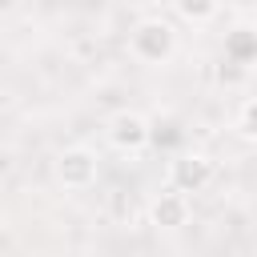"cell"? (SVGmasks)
<instances>
[{
  "instance_id": "obj_2",
  "label": "cell",
  "mask_w": 257,
  "mask_h": 257,
  "mask_svg": "<svg viewBox=\"0 0 257 257\" xmlns=\"http://www.w3.org/2000/svg\"><path fill=\"white\" fill-rule=\"evenodd\" d=\"M169 181H173L177 193H201L213 181V161L201 157V153H177L173 165H169Z\"/></svg>"
},
{
  "instance_id": "obj_1",
  "label": "cell",
  "mask_w": 257,
  "mask_h": 257,
  "mask_svg": "<svg viewBox=\"0 0 257 257\" xmlns=\"http://www.w3.org/2000/svg\"><path fill=\"white\" fill-rule=\"evenodd\" d=\"M128 52H133L141 64H165V60H173V52H177V32H173V24H169V20H157V16L141 20V24L128 32Z\"/></svg>"
},
{
  "instance_id": "obj_4",
  "label": "cell",
  "mask_w": 257,
  "mask_h": 257,
  "mask_svg": "<svg viewBox=\"0 0 257 257\" xmlns=\"http://www.w3.org/2000/svg\"><path fill=\"white\" fill-rule=\"evenodd\" d=\"M108 141L120 153H141L149 145V116H141V112H116L108 120Z\"/></svg>"
},
{
  "instance_id": "obj_10",
  "label": "cell",
  "mask_w": 257,
  "mask_h": 257,
  "mask_svg": "<svg viewBox=\"0 0 257 257\" xmlns=\"http://www.w3.org/2000/svg\"><path fill=\"white\" fill-rule=\"evenodd\" d=\"M237 137L245 145L257 141V100H241V108H237Z\"/></svg>"
},
{
  "instance_id": "obj_3",
  "label": "cell",
  "mask_w": 257,
  "mask_h": 257,
  "mask_svg": "<svg viewBox=\"0 0 257 257\" xmlns=\"http://www.w3.org/2000/svg\"><path fill=\"white\" fill-rule=\"evenodd\" d=\"M56 177H60L64 189H88L96 181V153L92 149H80V145L64 149L56 157Z\"/></svg>"
},
{
  "instance_id": "obj_7",
  "label": "cell",
  "mask_w": 257,
  "mask_h": 257,
  "mask_svg": "<svg viewBox=\"0 0 257 257\" xmlns=\"http://www.w3.org/2000/svg\"><path fill=\"white\" fill-rule=\"evenodd\" d=\"M181 141H185V128H181L177 116H157V120H149V145H153V149H177Z\"/></svg>"
},
{
  "instance_id": "obj_11",
  "label": "cell",
  "mask_w": 257,
  "mask_h": 257,
  "mask_svg": "<svg viewBox=\"0 0 257 257\" xmlns=\"http://www.w3.org/2000/svg\"><path fill=\"white\" fill-rule=\"evenodd\" d=\"M133 8H153V4H161V0H128Z\"/></svg>"
},
{
  "instance_id": "obj_8",
  "label": "cell",
  "mask_w": 257,
  "mask_h": 257,
  "mask_svg": "<svg viewBox=\"0 0 257 257\" xmlns=\"http://www.w3.org/2000/svg\"><path fill=\"white\" fill-rule=\"evenodd\" d=\"M173 8H177V16L189 20V24H209V20L217 16L221 0H173Z\"/></svg>"
},
{
  "instance_id": "obj_9",
  "label": "cell",
  "mask_w": 257,
  "mask_h": 257,
  "mask_svg": "<svg viewBox=\"0 0 257 257\" xmlns=\"http://www.w3.org/2000/svg\"><path fill=\"white\" fill-rule=\"evenodd\" d=\"M213 80H217L221 88H241V84L249 80V64H237V60L221 56V60H217V68H213Z\"/></svg>"
},
{
  "instance_id": "obj_5",
  "label": "cell",
  "mask_w": 257,
  "mask_h": 257,
  "mask_svg": "<svg viewBox=\"0 0 257 257\" xmlns=\"http://www.w3.org/2000/svg\"><path fill=\"white\" fill-rule=\"evenodd\" d=\"M149 221L157 225V229H185L189 225V201H185V193H161L153 205H149Z\"/></svg>"
},
{
  "instance_id": "obj_6",
  "label": "cell",
  "mask_w": 257,
  "mask_h": 257,
  "mask_svg": "<svg viewBox=\"0 0 257 257\" xmlns=\"http://www.w3.org/2000/svg\"><path fill=\"white\" fill-rule=\"evenodd\" d=\"M225 56L237 64H253L257 60V32L253 24H237L233 32H225Z\"/></svg>"
}]
</instances>
